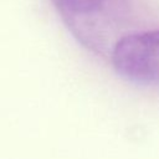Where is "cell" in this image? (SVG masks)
Wrapping results in <instances>:
<instances>
[{
    "instance_id": "1",
    "label": "cell",
    "mask_w": 159,
    "mask_h": 159,
    "mask_svg": "<svg viewBox=\"0 0 159 159\" xmlns=\"http://www.w3.org/2000/svg\"><path fill=\"white\" fill-rule=\"evenodd\" d=\"M116 71L138 83H159V30L122 37L112 52Z\"/></svg>"
},
{
    "instance_id": "2",
    "label": "cell",
    "mask_w": 159,
    "mask_h": 159,
    "mask_svg": "<svg viewBox=\"0 0 159 159\" xmlns=\"http://www.w3.org/2000/svg\"><path fill=\"white\" fill-rule=\"evenodd\" d=\"M103 0H58L68 10L77 14H88L96 11Z\"/></svg>"
}]
</instances>
